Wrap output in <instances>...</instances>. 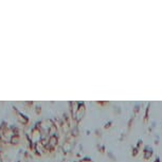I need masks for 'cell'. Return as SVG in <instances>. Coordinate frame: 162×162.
<instances>
[{
    "label": "cell",
    "mask_w": 162,
    "mask_h": 162,
    "mask_svg": "<svg viewBox=\"0 0 162 162\" xmlns=\"http://www.w3.org/2000/svg\"><path fill=\"white\" fill-rule=\"evenodd\" d=\"M143 152H144V158H145V159H150V158L152 157L153 152H152V150H150V148L146 147V148H145Z\"/></svg>",
    "instance_id": "6da1fadb"
},
{
    "label": "cell",
    "mask_w": 162,
    "mask_h": 162,
    "mask_svg": "<svg viewBox=\"0 0 162 162\" xmlns=\"http://www.w3.org/2000/svg\"><path fill=\"white\" fill-rule=\"evenodd\" d=\"M56 141H57V140H56V138L55 137H52L50 139V144L52 145V146H53V145L56 144Z\"/></svg>",
    "instance_id": "7a4b0ae2"
},
{
    "label": "cell",
    "mask_w": 162,
    "mask_h": 162,
    "mask_svg": "<svg viewBox=\"0 0 162 162\" xmlns=\"http://www.w3.org/2000/svg\"><path fill=\"white\" fill-rule=\"evenodd\" d=\"M154 162H160V161H159V160H156V161H154Z\"/></svg>",
    "instance_id": "3957f363"
}]
</instances>
